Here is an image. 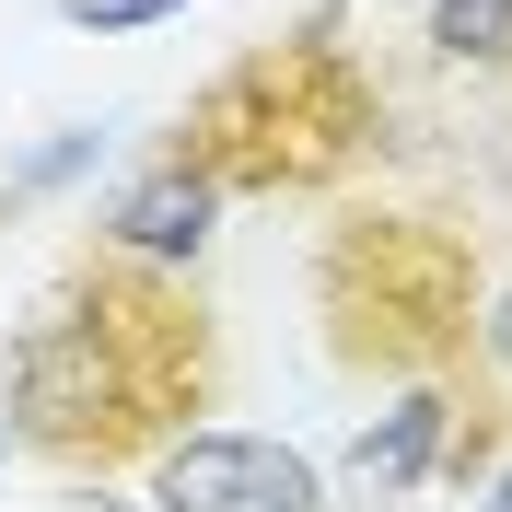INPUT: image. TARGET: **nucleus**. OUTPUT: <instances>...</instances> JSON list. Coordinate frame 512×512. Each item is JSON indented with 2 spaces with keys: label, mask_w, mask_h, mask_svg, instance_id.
Masks as SVG:
<instances>
[{
  "label": "nucleus",
  "mask_w": 512,
  "mask_h": 512,
  "mask_svg": "<svg viewBox=\"0 0 512 512\" xmlns=\"http://www.w3.org/2000/svg\"><path fill=\"white\" fill-rule=\"evenodd\" d=\"M210 396V326L163 268L94 256L70 268L12 338V419L0 443L47 454V466H128L187 431Z\"/></svg>",
  "instance_id": "obj_1"
},
{
  "label": "nucleus",
  "mask_w": 512,
  "mask_h": 512,
  "mask_svg": "<svg viewBox=\"0 0 512 512\" xmlns=\"http://www.w3.org/2000/svg\"><path fill=\"white\" fill-rule=\"evenodd\" d=\"M152 512H326V466L268 431H175L152 454Z\"/></svg>",
  "instance_id": "obj_2"
},
{
  "label": "nucleus",
  "mask_w": 512,
  "mask_h": 512,
  "mask_svg": "<svg viewBox=\"0 0 512 512\" xmlns=\"http://www.w3.org/2000/svg\"><path fill=\"white\" fill-rule=\"evenodd\" d=\"M210 222H222V187H210L198 163H152V175L105 210V256H128V268H187V256L210 245Z\"/></svg>",
  "instance_id": "obj_3"
},
{
  "label": "nucleus",
  "mask_w": 512,
  "mask_h": 512,
  "mask_svg": "<svg viewBox=\"0 0 512 512\" xmlns=\"http://www.w3.org/2000/svg\"><path fill=\"white\" fill-rule=\"evenodd\" d=\"M443 443H454V396H431V384H419V396H396V408L350 443V489L396 501V489H419L431 466H443Z\"/></svg>",
  "instance_id": "obj_4"
},
{
  "label": "nucleus",
  "mask_w": 512,
  "mask_h": 512,
  "mask_svg": "<svg viewBox=\"0 0 512 512\" xmlns=\"http://www.w3.org/2000/svg\"><path fill=\"white\" fill-rule=\"evenodd\" d=\"M431 47L443 59H512V0H431Z\"/></svg>",
  "instance_id": "obj_5"
},
{
  "label": "nucleus",
  "mask_w": 512,
  "mask_h": 512,
  "mask_svg": "<svg viewBox=\"0 0 512 512\" xmlns=\"http://www.w3.org/2000/svg\"><path fill=\"white\" fill-rule=\"evenodd\" d=\"M105 140H117V128H59L47 152H24V163H12V198H47V187H70V175H94V163H105Z\"/></svg>",
  "instance_id": "obj_6"
},
{
  "label": "nucleus",
  "mask_w": 512,
  "mask_h": 512,
  "mask_svg": "<svg viewBox=\"0 0 512 512\" xmlns=\"http://www.w3.org/2000/svg\"><path fill=\"white\" fill-rule=\"evenodd\" d=\"M163 12H198V0H70L82 35H128V24H163Z\"/></svg>",
  "instance_id": "obj_7"
},
{
  "label": "nucleus",
  "mask_w": 512,
  "mask_h": 512,
  "mask_svg": "<svg viewBox=\"0 0 512 512\" xmlns=\"http://www.w3.org/2000/svg\"><path fill=\"white\" fill-rule=\"evenodd\" d=\"M489 361H501V373H512V291H501V303H489Z\"/></svg>",
  "instance_id": "obj_8"
},
{
  "label": "nucleus",
  "mask_w": 512,
  "mask_h": 512,
  "mask_svg": "<svg viewBox=\"0 0 512 512\" xmlns=\"http://www.w3.org/2000/svg\"><path fill=\"white\" fill-rule=\"evenodd\" d=\"M478 512H512V466H501V478H489V501H478Z\"/></svg>",
  "instance_id": "obj_9"
}]
</instances>
